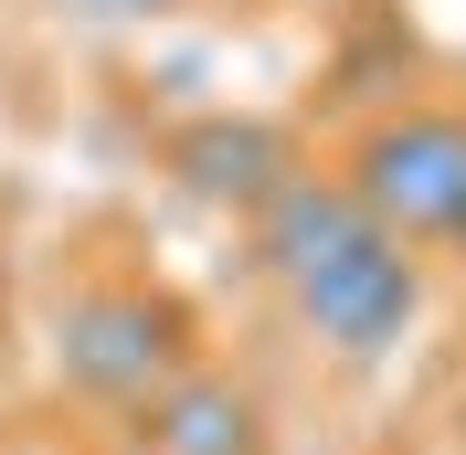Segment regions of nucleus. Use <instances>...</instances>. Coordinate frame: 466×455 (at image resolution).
Returning a JSON list of instances; mask_svg holds the SVG:
<instances>
[{
    "label": "nucleus",
    "instance_id": "1",
    "mask_svg": "<svg viewBox=\"0 0 466 455\" xmlns=\"http://www.w3.org/2000/svg\"><path fill=\"white\" fill-rule=\"evenodd\" d=\"M255 244L265 276L287 286L297 329L329 349V360H392L403 329L424 318V276H413V244L392 223H371V201L350 180H308L297 170L276 201H255Z\"/></svg>",
    "mask_w": 466,
    "mask_h": 455
},
{
    "label": "nucleus",
    "instance_id": "2",
    "mask_svg": "<svg viewBox=\"0 0 466 455\" xmlns=\"http://www.w3.org/2000/svg\"><path fill=\"white\" fill-rule=\"evenodd\" d=\"M180 370H191V318H180V297H159V286H75L54 308V381L86 402H116V413H148V402L170 392Z\"/></svg>",
    "mask_w": 466,
    "mask_h": 455
},
{
    "label": "nucleus",
    "instance_id": "3",
    "mask_svg": "<svg viewBox=\"0 0 466 455\" xmlns=\"http://www.w3.org/2000/svg\"><path fill=\"white\" fill-rule=\"evenodd\" d=\"M350 191L371 201V223H392L403 244H456L466 233V116L456 106H403L360 127L350 148Z\"/></svg>",
    "mask_w": 466,
    "mask_h": 455
},
{
    "label": "nucleus",
    "instance_id": "4",
    "mask_svg": "<svg viewBox=\"0 0 466 455\" xmlns=\"http://www.w3.org/2000/svg\"><path fill=\"white\" fill-rule=\"evenodd\" d=\"M170 170H180V191L255 212V201H276L297 180V159H287V138H276L265 116H202V127L170 138Z\"/></svg>",
    "mask_w": 466,
    "mask_h": 455
},
{
    "label": "nucleus",
    "instance_id": "5",
    "mask_svg": "<svg viewBox=\"0 0 466 455\" xmlns=\"http://www.w3.org/2000/svg\"><path fill=\"white\" fill-rule=\"evenodd\" d=\"M148 455H265V413L255 392H233L212 370H180L148 402Z\"/></svg>",
    "mask_w": 466,
    "mask_h": 455
},
{
    "label": "nucleus",
    "instance_id": "6",
    "mask_svg": "<svg viewBox=\"0 0 466 455\" xmlns=\"http://www.w3.org/2000/svg\"><path fill=\"white\" fill-rule=\"evenodd\" d=\"M456 255H466V233H456Z\"/></svg>",
    "mask_w": 466,
    "mask_h": 455
},
{
    "label": "nucleus",
    "instance_id": "7",
    "mask_svg": "<svg viewBox=\"0 0 466 455\" xmlns=\"http://www.w3.org/2000/svg\"><path fill=\"white\" fill-rule=\"evenodd\" d=\"M456 424H466V413H456Z\"/></svg>",
    "mask_w": 466,
    "mask_h": 455
}]
</instances>
